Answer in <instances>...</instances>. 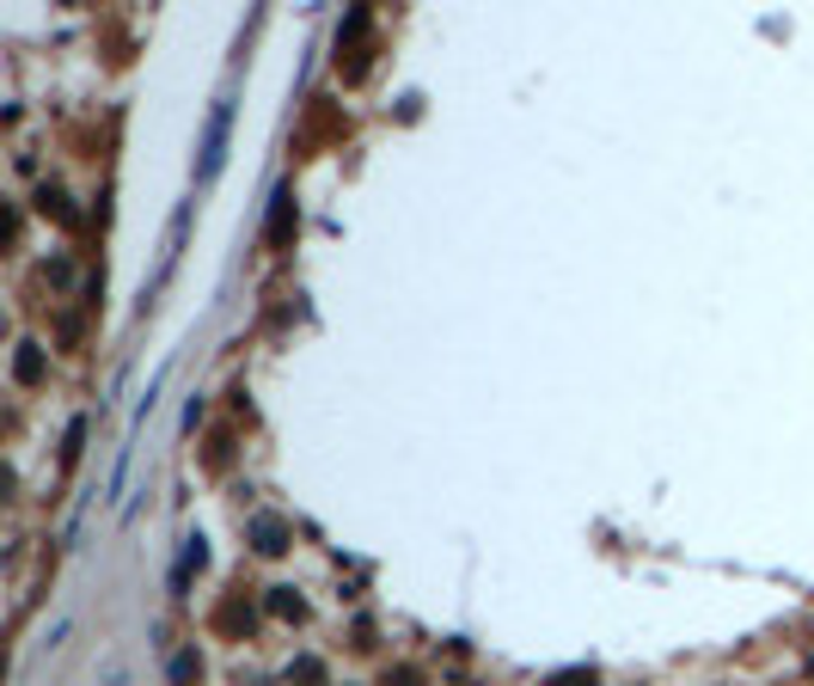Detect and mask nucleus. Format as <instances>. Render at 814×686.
Here are the masks:
<instances>
[{
  "label": "nucleus",
  "mask_w": 814,
  "mask_h": 686,
  "mask_svg": "<svg viewBox=\"0 0 814 686\" xmlns=\"http://www.w3.org/2000/svg\"><path fill=\"white\" fill-rule=\"evenodd\" d=\"M227 129H233V104H215V111H208V129H203V185L215 178V172H221Z\"/></svg>",
  "instance_id": "f257e3e1"
}]
</instances>
